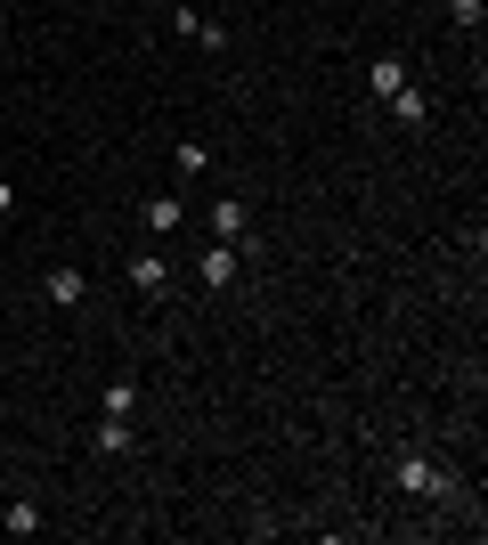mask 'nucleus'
I'll use <instances>...</instances> for the list:
<instances>
[{
  "label": "nucleus",
  "mask_w": 488,
  "mask_h": 545,
  "mask_svg": "<svg viewBox=\"0 0 488 545\" xmlns=\"http://www.w3.org/2000/svg\"><path fill=\"white\" fill-rule=\"evenodd\" d=\"M399 489H415V497H448L456 480H448L440 464H423V456H399Z\"/></svg>",
  "instance_id": "obj_1"
},
{
  "label": "nucleus",
  "mask_w": 488,
  "mask_h": 545,
  "mask_svg": "<svg viewBox=\"0 0 488 545\" xmlns=\"http://www.w3.org/2000/svg\"><path fill=\"white\" fill-rule=\"evenodd\" d=\"M212 228H220V245H236V236L253 228V212H244V196H212Z\"/></svg>",
  "instance_id": "obj_2"
},
{
  "label": "nucleus",
  "mask_w": 488,
  "mask_h": 545,
  "mask_svg": "<svg viewBox=\"0 0 488 545\" xmlns=\"http://www.w3.org/2000/svg\"><path fill=\"white\" fill-rule=\"evenodd\" d=\"M236 261H244V253H236V245H212V253H204V261H196V277H204V285H212V293H220V285H228V277H236Z\"/></svg>",
  "instance_id": "obj_3"
},
{
  "label": "nucleus",
  "mask_w": 488,
  "mask_h": 545,
  "mask_svg": "<svg viewBox=\"0 0 488 545\" xmlns=\"http://www.w3.org/2000/svg\"><path fill=\"white\" fill-rule=\"evenodd\" d=\"M82 293H90V277H82V269H49V301H57V310H74Z\"/></svg>",
  "instance_id": "obj_4"
},
{
  "label": "nucleus",
  "mask_w": 488,
  "mask_h": 545,
  "mask_svg": "<svg viewBox=\"0 0 488 545\" xmlns=\"http://www.w3.org/2000/svg\"><path fill=\"white\" fill-rule=\"evenodd\" d=\"M179 212H188L179 196H147V228H155V236H171V228H179Z\"/></svg>",
  "instance_id": "obj_5"
},
{
  "label": "nucleus",
  "mask_w": 488,
  "mask_h": 545,
  "mask_svg": "<svg viewBox=\"0 0 488 545\" xmlns=\"http://www.w3.org/2000/svg\"><path fill=\"white\" fill-rule=\"evenodd\" d=\"M122 448H131V415H106L98 423V456H122Z\"/></svg>",
  "instance_id": "obj_6"
},
{
  "label": "nucleus",
  "mask_w": 488,
  "mask_h": 545,
  "mask_svg": "<svg viewBox=\"0 0 488 545\" xmlns=\"http://www.w3.org/2000/svg\"><path fill=\"white\" fill-rule=\"evenodd\" d=\"M131 407H139V383L114 375V383H106V415H131Z\"/></svg>",
  "instance_id": "obj_7"
},
{
  "label": "nucleus",
  "mask_w": 488,
  "mask_h": 545,
  "mask_svg": "<svg viewBox=\"0 0 488 545\" xmlns=\"http://www.w3.org/2000/svg\"><path fill=\"white\" fill-rule=\"evenodd\" d=\"M366 82H375L383 98H399V90H407V74H399V57H375V74H366Z\"/></svg>",
  "instance_id": "obj_8"
},
{
  "label": "nucleus",
  "mask_w": 488,
  "mask_h": 545,
  "mask_svg": "<svg viewBox=\"0 0 488 545\" xmlns=\"http://www.w3.org/2000/svg\"><path fill=\"white\" fill-rule=\"evenodd\" d=\"M131 285H139V293H163V261L139 253V261H131Z\"/></svg>",
  "instance_id": "obj_9"
},
{
  "label": "nucleus",
  "mask_w": 488,
  "mask_h": 545,
  "mask_svg": "<svg viewBox=\"0 0 488 545\" xmlns=\"http://www.w3.org/2000/svg\"><path fill=\"white\" fill-rule=\"evenodd\" d=\"M33 529H41V505L17 497V505H9V537H33Z\"/></svg>",
  "instance_id": "obj_10"
},
{
  "label": "nucleus",
  "mask_w": 488,
  "mask_h": 545,
  "mask_svg": "<svg viewBox=\"0 0 488 545\" xmlns=\"http://www.w3.org/2000/svg\"><path fill=\"white\" fill-rule=\"evenodd\" d=\"M448 17L456 25H480V0H448Z\"/></svg>",
  "instance_id": "obj_11"
},
{
  "label": "nucleus",
  "mask_w": 488,
  "mask_h": 545,
  "mask_svg": "<svg viewBox=\"0 0 488 545\" xmlns=\"http://www.w3.org/2000/svg\"><path fill=\"white\" fill-rule=\"evenodd\" d=\"M9 204H17V188H9V179H0V212H9Z\"/></svg>",
  "instance_id": "obj_12"
}]
</instances>
